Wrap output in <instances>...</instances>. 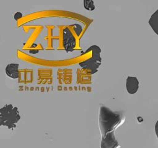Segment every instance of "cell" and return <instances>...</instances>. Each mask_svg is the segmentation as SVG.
Here are the masks:
<instances>
[{"instance_id":"52a82bcc","label":"cell","mask_w":158,"mask_h":148,"mask_svg":"<svg viewBox=\"0 0 158 148\" xmlns=\"http://www.w3.org/2000/svg\"><path fill=\"white\" fill-rule=\"evenodd\" d=\"M19 64L10 63L8 64L6 67L5 71L7 76L12 79H17L19 77Z\"/></svg>"},{"instance_id":"277c9868","label":"cell","mask_w":158,"mask_h":148,"mask_svg":"<svg viewBox=\"0 0 158 148\" xmlns=\"http://www.w3.org/2000/svg\"><path fill=\"white\" fill-rule=\"evenodd\" d=\"M63 43L67 51H72L76 45L75 38L67 27L63 30Z\"/></svg>"},{"instance_id":"6da1fadb","label":"cell","mask_w":158,"mask_h":148,"mask_svg":"<svg viewBox=\"0 0 158 148\" xmlns=\"http://www.w3.org/2000/svg\"><path fill=\"white\" fill-rule=\"evenodd\" d=\"M121 121L120 115L114 113L107 108L102 107L100 110L99 125L102 134L104 136L112 131L113 128L117 126Z\"/></svg>"},{"instance_id":"7a4b0ae2","label":"cell","mask_w":158,"mask_h":148,"mask_svg":"<svg viewBox=\"0 0 158 148\" xmlns=\"http://www.w3.org/2000/svg\"><path fill=\"white\" fill-rule=\"evenodd\" d=\"M20 119L18 108L12 104H6L0 109V124L13 129Z\"/></svg>"},{"instance_id":"8992f818","label":"cell","mask_w":158,"mask_h":148,"mask_svg":"<svg viewBox=\"0 0 158 148\" xmlns=\"http://www.w3.org/2000/svg\"><path fill=\"white\" fill-rule=\"evenodd\" d=\"M126 89L130 94H135L139 89V81L136 77L128 76L126 80Z\"/></svg>"},{"instance_id":"3957f363","label":"cell","mask_w":158,"mask_h":148,"mask_svg":"<svg viewBox=\"0 0 158 148\" xmlns=\"http://www.w3.org/2000/svg\"><path fill=\"white\" fill-rule=\"evenodd\" d=\"M89 48L92 51L91 58L80 63L79 65L83 68L90 70L91 74H94L98 71V68L101 64V58L100 56L101 48L96 45L91 46Z\"/></svg>"},{"instance_id":"9c48e42d","label":"cell","mask_w":158,"mask_h":148,"mask_svg":"<svg viewBox=\"0 0 158 148\" xmlns=\"http://www.w3.org/2000/svg\"><path fill=\"white\" fill-rule=\"evenodd\" d=\"M83 5H84L85 8L87 11H93L95 9V7L94 5V2L92 0L83 1Z\"/></svg>"},{"instance_id":"5b68a950","label":"cell","mask_w":158,"mask_h":148,"mask_svg":"<svg viewBox=\"0 0 158 148\" xmlns=\"http://www.w3.org/2000/svg\"><path fill=\"white\" fill-rule=\"evenodd\" d=\"M118 147H119V145L115 138L113 132L109 133L102 137L101 144V148H117Z\"/></svg>"},{"instance_id":"30bf717a","label":"cell","mask_w":158,"mask_h":148,"mask_svg":"<svg viewBox=\"0 0 158 148\" xmlns=\"http://www.w3.org/2000/svg\"><path fill=\"white\" fill-rule=\"evenodd\" d=\"M22 14L21 12H17L14 15V19L16 20H19L20 18H22Z\"/></svg>"},{"instance_id":"ba28073f","label":"cell","mask_w":158,"mask_h":148,"mask_svg":"<svg viewBox=\"0 0 158 148\" xmlns=\"http://www.w3.org/2000/svg\"><path fill=\"white\" fill-rule=\"evenodd\" d=\"M149 24L156 34L158 35V9L151 16L149 20Z\"/></svg>"},{"instance_id":"8fae6325","label":"cell","mask_w":158,"mask_h":148,"mask_svg":"<svg viewBox=\"0 0 158 148\" xmlns=\"http://www.w3.org/2000/svg\"><path fill=\"white\" fill-rule=\"evenodd\" d=\"M155 132H156V134L158 139V120L156 121V124H155Z\"/></svg>"}]
</instances>
